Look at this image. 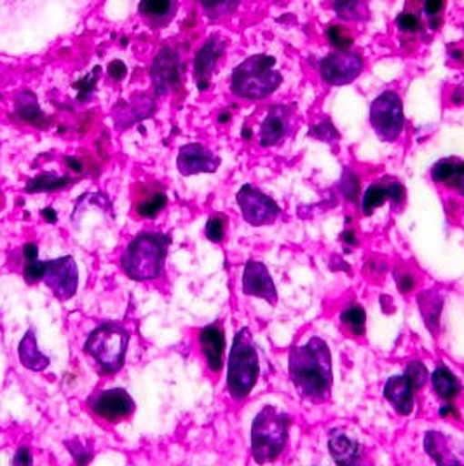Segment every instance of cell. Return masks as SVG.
<instances>
[{
  "label": "cell",
  "instance_id": "cell-1",
  "mask_svg": "<svg viewBox=\"0 0 464 466\" xmlns=\"http://www.w3.org/2000/svg\"><path fill=\"white\" fill-rule=\"evenodd\" d=\"M290 378L297 390L311 400H327L332 390V357L327 342L313 338L290 351Z\"/></svg>",
  "mask_w": 464,
  "mask_h": 466
},
{
  "label": "cell",
  "instance_id": "cell-2",
  "mask_svg": "<svg viewBox=\"0 0 464 466\" xmlns=\"http://www.w3.org/2000/svg\"><path fill=\"white\" fill-rule=\"evenodd\" d=\"M171 238L165 233H142L131 239L121 258L123 271L135 281H148L161 275Z\"/></svg>",
  "mask_w": 464,
  "mask_h": 466
},
{
  "label": "cell",
  "instance_id": "cell-3",
  "mask_svg": "<svg viewBox=\"0 0 464 466\" xmlns=\"http://www.w3.org/2000/svg\"><path fill=\"white\" fill-rule=\"evenodd\" d=\"M283 76L276 70V60L269 55H254L237 65L232 72V93L245 100H262L273 95Z\"/></svg>",
  "mask_w": 464,
  "mask_h": 466
},
{
  "label": "cell",
  "instance_id": "cell-4",
  "mask_svg": "<svg viewBox=\"0 0 464 466\" xmlns=\"http://www.w3.org/2000/svg\"><path fill=\"white\" fill-rule=\"evenodd\" d=\"M288 414L276 407H264L252 424V454L258 465L271 463L283 452L288 439Z\"/></svg>",
  "mask_w": 464,
  "mask_h": 466
},
{
  "label": "cell",
  "instance_id": "cell-5",
  "mask_svg": "<svg viewBox=\"0 0 464 466\" xmlns=\"http://www.w3.org/2000/svg\"><path fill=\"white\" fill-rule=\"evenodd\" d=\"M258 380V355L255 350L250 330L241 329L232 342L229 367H227V390L234 400H243L250 395Z\"/></svg>",
  "mask_w": 464,
  "mask_h": 466
},
{
  "label": "cell",
  "instance_id": "cell-6",
  "mask_svg": "<svg viewBox=\"0 0 464 466\" xmlns=\"http://www.w3.org/2000/svg\"><path fill=\"white\" fill-rule=\"evenodd\" d=\"M129 334L119 323H104L96 327L86 340L85 351L96 361L104 374H116L126 360Z\"/></svg>",
  "mask_w": 464,
  "mask_h": 466
},
{
  "label": "cell",
  "instance_id": "cell-7",
  "mask_svg": "<svg viewBox=\"0 0 464 466\" xmlns=\"http://www.w3.org/2000/svg\"><path fill=\"white\" fill-rule=\"evenodd\" d=\"M39 281L60 300H68L79 289V268L74 257L64 255L55 260H41Z\"/></svg>",
  "mask_w": 464,
  "mask_h": 466
},
{
  "label": "cell",
  "instance_id": "cell-8",
  "mask_svg": "<svg viewBox=\"0 0 464 466\" xmlns=\"http://www.w3.org/2000/svg\"><path fill=\"white\" fill-rule=\"evenodd\" d=\"M370 123L380 140L395 142L405 125L403 104L398 93L384 91L370 106Z\"/></svg>",
  "mask_w": 464,
  "mask_h": 466
},
{
  "label": "cell",
  "instance_id": "cell-9",
  "mask_svg": "<svg viewBox=\"0 0 464 466\" xmlns=\"http://www.w3.org/2000/svg\"><path fill=\"white\" fill-rule=\"evenodd\" d=\"M237 207L243 213L245 220L250 226H267L273 224L277 215H279V207L276 205L275 199L269 198L267 194L258 191L254 186L247 184L243 186L237 194H236Z\"/></svg>",
  "mask_w": 464,
  "mask_h": 466
},
{
  "label": "cell",
  "instance_id": "cell-10",
  "mask_svg": "<svg viewBox=\"0 0 464 466\" xmlns=\"http://www.w3.org/2000/svg\"><path fill=\"white\" fill-rule=\"evenodd\" d=\"M363 70L361 56L353 51H334L319 64V74L332 86L353 83Z\"/></svg>",
  "mask_w": 464,
  "mask_h": 466
},
{
  "label": "cell",
  "instance_id": "cell-11",
  "mask_svg": "<svg viewBox=\"0 0 464 466\" xmlns=\"http://www.w3.org/2000/svg\"><path fill=\"white\" fill-rule=\"evenodd\" d=\"M184 65L169 47H163L150 66V79L156 89V95H166L171 89H177L182 83Z\"/></svg>",
  "mask_w": 464,
  "mask_h": 466
},
{
  "label": "cell",
  "instance_id": "cell-12",
  "mask_svg": "<svg viewBox=\"0 0 464 466\" xmlns=\"http://www.w3.org/2000/svg\"><path fill=\"white\" fill-rule=\"evenodd\" d=\"M89 407L98 418L106 420L108 423H116L133 414L135 402L126 390L114 388L93 395L89 400Z\"/></svg>",
  "mask_w": 464,
  "mask_h": 466
},
{
  "label": "cell",
  "instance_id": "cell-13",
  "mask_svg": "<svg viewBox=\"0 0 464 466\" xmlns=\"http://www.w3.org/2000/svg\"><path fill=\"white\" fill-rule=\"evenodd\" d=\"M424 449L439 466H464V444L440 431H428Z\"/></svg>",
  "mask_w": 464,
  "mask_h": 466
},
{
  "label": "cell",
  "instance_id": "cell-14",
  "mask_svg": "<svg viewBox=\"0 0 464 466\" xmlns=\"http://www.w3.org/2000/svg\"><path fill=\"white\" fill-rule=\"evenodd\" d=\"M218 167L220 157L203 144H187L178 150L177 168L184 177L197 173H213Z\"/></svg>",
  "mask_w": 464,
  "mask_h": 466
},
{
  "label": "cell",
  "instance_id": "cell-15",
  "mask_svg": "<svg viewBox=\"0 0 464 466\" xmlns=\"http://www.w3.org/2000/svg\"><path fill=\"white\" fill-rule=\"evenodd\" d=\"M243 292L247 296L260 297L271 304H276L277 292H276L275 281L262 262H257V260L247 262L245 273H243Z\"/></svg>",
  "mask_w": 464,
  "mask_h": 466
},
{
  "label": "cell",
  "instance_id": "cell-16",
  "mask_svg": "<svg viewBox=\"0 0 464 466\" xmlns=\"http://www.w3.org/2000/svg\"><path fill=\"white\" fill-rule=\"evenodd\" d=\"M224 51H226V44L217 35L210 37L197 51V55L194 58V74H196L197 87L201 91L210 87L211 72L215 70V65L224 55Z\"/></svg>",
  "mask_w": 464,
  "mask_h": 466
},
{
  "label": "cell",
  "instance_id": "cell-17",
  "mask_svg": "<svg viewBox=\"0 0 464 466\" xmlns=\"http://www.w3.org/2000/svg\"><path fill=\"white\" fill-rule=\"evenodd\" d=\"M156 110V104L148 95H135L131 102H119L114 106V123L117 129H126L138 121L150 117Z\"/></svg>",
  "mask_w": 464,
  "mask_h": 466
},
{
  "label": "cell",
  "instance_id": "cell-18",
  "mask_svg": "<svg viewBox=\"0 0 464 466\" xmlns=\"http://www.w3.org/2000/svg\"><path fill=\"white\" fill-rule=\"evenodd\" d=\"M199 344L210 370L218 372L224 365V353H226L224 329L218 323L207 325L199 334Z\"/></svg>",
  "mask_w": 464,
  "mask_h": 466
},
{
  "label": "cell",
  "instance_id": "cell-19",
  "mask_svg": "<svg viewBox=\"0 0 464 466\" xmlns=\"http://www.w3.org/2000/svg\"><path fill=\"white\" fill-rule=\"evenodd\" d=\"M290 110L287 106H275L269 108L262 127H260V146L271 147L281 142L288 131Z\"/></svg>",
  "mask_w": 464,
  "mask_h": 466
},
{
  "label": "cell",
  "instance_id": "cell-20",
  "mask_svg": "<svg viewBox=\"0 0 464 466\" xmlns=\"http://www.w3.org/2000/svg\"><path fill=\"white\" fill-rule=\"evenodd\" d=\"M384 397L400 414L407 416L414 407V388L405 376L389 378L384 386Z\"/></svg>",
  "mask_w": 464,
  "mask_h": 466
},
{
  "label": "cell",
  "instance_id": "cell-21",
  "mask_svg": "<svg viewBox=\"0 0 464 466\" xmlns=\"http://www.w3.org/2000/svg\"><path fill=\"white\" fill-rule=\"evenodd\" d=\"M18 357H20L23 367L28 370H34V372H43L49 367L51 361L39 350L34 327H30L26 330V334L23 336L22 342L18 346Z\"/></svg>",
  "mask_w": 464,
  "mask_h": 466
},
{
  "label": "cell",
  "instance_id": "cell-22",
  "mask_svg": "<svg viewBox=\"0 0 464 466\" xmlns=\"http://www.w3.org/2000/svg\"><path fill=\"white\" fill-rule=\"evenodd\" d=\"M15 110H16V116L22 117L25 123L37 127H47V117H45L43 108L39 106L37 96L30 89H23L16 95Z\"/></svg>",
  "mask_w": 464,
  "mask_h": 466
},
{
  "label": "cell",
  "instance_id": "cell-23",
  "mask_svg": "<svg viewBox=\"0 0 464 466\" xmlns=\"http://www.w3.org/2000/svg\"><path fill=\"white\" fill-rule=\"evenodd\" d=\"M328 449L338 466H361V449L353 439L346 435H336L330 439Z\"/></svg>",
  "mask_w": 464,
  "mask_h": 466
},
{
  "label": "cell",
  "instance_id": "cell-24",
  "mask_svg": "<svg viewBox=\"0 0 464 466\" xmlns=\"http://www.w3.org/2000/svg\"><path fill=\"white\" fill-rule=\"evenodd\" d=\"M142 16L154 26H165L177 13V2L169 0H144L140 2Z\"/></svg>",
  "mask_w": 464,
  "mask_h": 466
},
{
  "label": "cell",
  "instance_id": "cell-25",
  "mask_svg": "<svg viewBox=\"0 0 464 466\" xmlns=\"http://www.w3.org/2000/svg\"><path fill=\"white\" fill-rule=\"evenodd\" d=\"M431 381H433V388H435L437 395L443 399V400H452L461 391V384L458 381V378L447 367H443V365H440L433 372Z\"/></svg>",
  "mask_w": 464,
  "mask_h": 466
},
{
  "label": "cell",
  "instance_id": "cell-26",
  "mask_svg": "<svg viewBox=\"0 0 464 466\" xmlns=\"http://www.w3.org/2000/svg\"><path fill=\"white\" fill-rule=\"evenodd\" d=\"M70 184H74L72 178L56 175V173H53V171H45V173L37 175L35 178H32V180L26 184L25 191L32 192V194H34V192L62 191V189H65V187L70 186Z\"/></svg>",
  "mask_w": 464,
  "mask_h": 466
},
{
  "label": "cell",
  "instance_id": "cell-27",
  "mask_svg": "<svg viewBox=\"0 0 464 466\" xmlns=\"http://www.w3.org/2000/svg\"><path fill=\"white\" fill-rule=\"evenodd\" d=\"M419 308H421L422 317L426 319L429 329H435L439 325L440 319V309H442V299L437 296V292H424L419 296Z\"/></svg>",
  "mask_w": 464,
  "mask_h": 466
},
{
  "label": "cell",
  "instance_id": "cell-28",
  "mask_svg": "<svg viewBox=\"0 0 464 466\" xmlns=\"http://www.w3.org/2000/svg\"><path fill=\"white\" fill-rule=\"evenodd\" d=\"M389 198L388 187L384 184H372L365 194H363V203H361V210L365 215H372L376 208H379L384 205V201Z\"/></svg>",
  "mask_w": 464,
  "mask_h": 466
},
{
  "label": "cell",
  "instance_id": "cell-29",
  "mask_svg": "<svg viewBox=\"0 0 464 466\" xmlns=\"http://www.w3.org/2000/svg\"><path fill=\"white\" fill-rule=\"evenodd\" d=\"M340 319H342V323H344L355 336H361V334H363L367 317H365V311H363L361 306H357V304L349 306L348 309L342 311Z\"/></svg>",
  "mask_w": 464,
  "mask_h": 466
},
{
  "label": "cell",
  "instance_id": "cell-30",
  "mask_svg": "<svg viewBox=\"0 0 464 466\" xmlns=\"http://www.w3.org/2000/svg\"><path fill=\"white\" fill-rule=\"evenodd\" d=\"M166 203H168V198H166L165 194L157 192V194H154V196L147 198L146 201H142V203L136 207V212H138L140 217L154 218L157 213H161L165 210Z\"/></svg>",
  "mask_w": 464,
  "mask_h": 466
},
{
  "label": "cell",
  "instance_id": "cell-31",
  "mask_svg": "<svg viewBox=\"0 0 464 466\" xmlns=\"http://www.w3.org/2000/svg\"><path fill=\"white\" fill-rule=\"evenodd\" d=\"M459 168V161L458 159H442L439 161L433 170H431V178L439 184H450V180L456 177Z\"/></svg>",
  "mask_w": 464,
  "mask_h": 466
},
{
  "label": "cell",
  "instance_id": "cell-32",
  "mask_svg": "<svg viewBox=\"0 0 464 466\" xmlns=\"http://www.w3.org/2000/svg\"><path fill=\"white\" fill-rule=\"evenodd\" d=\"M327 37L334 47H338V51H349V47L355 43L351 32L342 25H332L327 30Z\"/></svg>",
  "mask_w": 464,
  "mask_h": 466
},
{
  "label": "cell",
  "instance_id": "cell-33",
  "mask_svg": "<svg viewBox=\"0 0 464 466\" xmlns=\"http://www.w3.org/2000/svg\"><path fill=\"white\" fill-rule=\"evenodd\" d=\"M340 192L344 194V198L348 201H357L358 199L359 192V180L358 177L355 175V171L346 170L342 175V180H340Z\"/></svg>",
  "mask_w": 464,
  "mask_h": 466
},
{
  "label": "cell",
  "instance_id": "cell-34",
  "mask_svg": "<svg viewBox=\"0 0 464 466\" xmlns=\"http://www.w3.org/2000/svg\"><path fill=\"white\" fill-rule=\"evenodd\" d=\"M405 378L407 381L412 384L414 390H419L424 386V382L428 380V370L421 361H410L405 369Z\"/></svg>",
  "mask_w": 464,
  "mask_h": 466
},
{
  "label": "cell",
  "instance_id": "cell-35",
  "mask_svg": "<svg viewBox=\"0 0 464 466\" xmlns=\"http://www.w3.org/2000/svg\"><path fill=\"white\" fill-rule=\"evenodd\" d=\"M207 238L211 243H220L226 238V218L222 215H213L207 224Z\"/></svg>",
  "mask_w": 464,
  "mask_h": 466
},
{
  "label": "cell",
  "instance_id": "cell-36",
  "mask_svg": "<svg viewBox=\"0 0 464 466\" xmlns=\"http://www.w3.org/2000/svg\"><path fill=\"white\" fill-rule=\"evenodd\" d=\"M338 15L346 20H361L365 4L363 2H338L336 4Z\"/></svg>",
  "mask_w": 464,
  "mask_h": 466
},
{
  "label": "cell",
  "instance_id": "cell-37",
  "mask_svg": "<svg viewBox=\"0 0 464 466\" xmlns=\"http://www.w3.org/2000/svg\"><path fill=\"white\" fill-rule=\"evenodd\" d=\"M100 72H102V68H100V66H96V68L91 72V76H87V77H85L81 83H77V85H76V87L79 89L77 100H86V98H87V95L95 89V86L98 83Z\"/></svg>",
  "mask_w": 464,
  "mask_h": 466
},
{
  "label": "cell",
  "instance_id": "cell-38",
  "mask_svg": "<svg viewBox=\"0 0 464 466\" xmlns=\"http://www.w3.org/2000/svg\"><path fill=\"white\" fill-rule=\"evenodd\" d=\"M309 135L317 137V138H319V140H325V142H332V140H336V138L338 137V129L332 127V123H330L328 119L321 121L319 125H317V127H313Z\"/></svg>",
  "mask_w": 464,
  "mask_h": 466
},
{
  "label": "cell",
  "instance_id": "cell-39",
  "mask_svg": "<svg viewBox=\"0 0 464 466\" xmlns=\"http://www.w3.org/2000/svg\"><path fill=\"white\" fill-rule=\"evenodd\" d=\"M205 11L211 18H218L220 15H227L237 7V2H203Z\"/></svg>",
  "mask_w": 464,
  "mask_h": 466
},
{
  "label": "cell",
  "instance_id": "cell-40",
  "mask_svg": "<svg viewBox=\"0 0 464 466\" xmlns=\"http://www.w3.org/2000/svg\"><path fill=\"white\" fill-rule=\"evenodd\" d=\"M397 25H398V28H400L401 32H418L419 28H421V22H419V18L416 16V15H412V13H401L398 15V18H397Z\"/></svg>",
  "mask_w": 464,
  "mask_h": 466
},
{
  "label": "cell",
  "instance_id": "cell-41",
  "mask_svg": "<svg viewBox=\"0 0 464 466\" xmlns=\"http://www.w3.org/2000/svg\"><path fill=\"white\" fill-rule=\"evenodd\" d=\"M127 68L125 62L121 60H114L108 65V76L114 79V81H123L126 77Z\"/></svg>",
  "mask_w": 464,
  "mask_h": 466
},
{
  "label": "cell",
  "instance_id": "cell-42",
  "mask_svg": "<svg viewBox=\"0 0 464 466\" xmlns=\"http://www.w3.org/2000/svg\"><path fill=\"white\" fill-rule=\"evenodd\" d=\"M388 194H389V199L393 201V205H400L403 203V199H405V189H403V186H401L400 182H389L388 186Z\"/></svg>",
  "mask_w": 464,
  "mask_h": 466
},
{
  "label": "cell",
  "instance_id": "cell-43",
  "mask_svg": "<svg viewBox=\"0 0 464 466\" xmlns=\"http://www.w3.org/2000/svg\"><path fill=\"white\" fill-rule=\"evenodd\" d=\"M34 465V458L28 447L18 449V452L13 458V466H32Z\"/></svg>",
  "mask_w": 464,
  "mask_h": 466
},
{
  "label": "cell",
  "instance_id": "cell-44",
  "mask_svg": "<svg viewBox=\"0 0 464 466\" xmlns=\"http://www.w3.org/2000/svg\"><path fill=\"white\" fill-rule=\"evenodd\" d=\"M443 2H437V0H429V2H424V13L433 20L437 18V15H440L443 9Z\"/></svg>",
  "mask_w": 464,
  "mask_h": 466
},
{
  "label": "cell",
  "instance_id": "cell-45",
  "mask_svg": "<svg viewBox=\"0 0 464 466\" xmlns=\"http://www.w3.org/2000/svg\"><path fill=\"white\" fill-rule=\"evenodd\" d=\"M414 285H416L414 276L409 275V273H403V275L398 276V289H400L401 294L410 292L414 289Z\"/></svg>",
  "mask_w": 464,
  "mask_h": 466
},
{
  "label": "cell",
  "instance_id": "cell-46",
  "mask_svg": "<svg viewBox=\"0 0 464 466\" xmlns=\"http://www.w3.org/2000/svg\"><path fill=\"white\" fill-rule=\"evenodd\" d=\"M342 241H344V243H348V245H353V247H355V245H358L357 236L353 234V231H349V229L342 233Z\"/></svg>",
  "mask_w": 464,
  "mask_h": 466
},
{
  "label": "cell",
  "instance_id": "cell-47",
  "mask_svg": "<svg viewBox=\"0 0 464 466\" xmlns=\"http://www.w3.org/2000/svg\"><path fill=\"white\" fill-rule=\"evenodd\" d=\"M66 165H68V168H72L74 171H83V165H81V161L79 159H76V157H66Z\"/></svg>",
  "mask_w": 464,
  "mask_h": 466
},
{
  "label": "cell",
  "instance_id": "cell-48",
  "mask_svg": "<svg viewBox=\"0 0 464 466\" xmlns=\"http://www.w3.org/2000/svg\"><path fill=\"white\" fill-rule=\"evenodd\" d=\"M44 218L47 220V222H56L58 220V213L55 212L53 208H45V210H43Z\"/></svg>",
  "mask_w": 464,
  "mask_h": 466
},
{
  "label": "cell",
  "instance_id": "cell-49",
  "mask_svg": "<svg viewBox=\"0 0 464 466\" xmlns=\"http://www.w3.org/2000/svg\"><path fill=\"white\" fill-rule=\"evenodd\" d=\"M440 414H442V416H447V414H456V409H454V407H450V405H445Z\"/></svg>",
  "mask_w": 464,
  "mask_h": 466
},
{
  "label": "cell",
  "instance_id": "cell-50",
  "mask_svg": "<svg viewBox=\"0 0 464 466\" xmlns=\"http://www.w3.org/2000/svg\"><path fill=\"white\" fill-rule=\"evenodd\" d=\"M229 114H220V123H226V121H229Z\"/></svg>",
  "mask_w": 464,
  "mask_h": 466
},
{
  "label": "cell",
  "instance_id": "cell-51",
  "mask_svg": "<svg viewBox=\"0 0 464 466\" xmlns=\"http://www.w3.org/2000/svg\"><path fill=\"white\" fill-rule=\"evenodd\" d=\"M252 137V133H250V129H245V138H250Z\"/></svg>",
  "mask_w": 464,
  "mask_h": 466
}]
</instances>
